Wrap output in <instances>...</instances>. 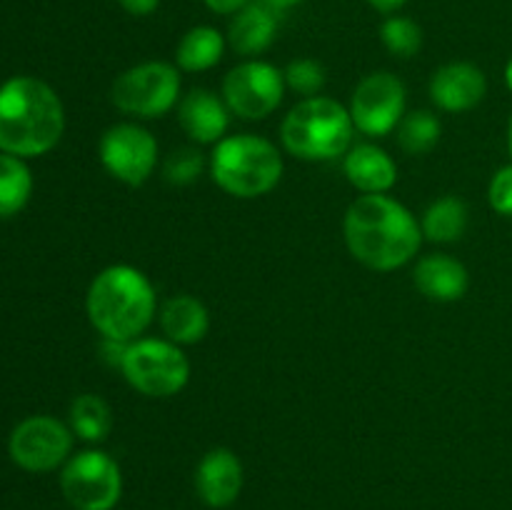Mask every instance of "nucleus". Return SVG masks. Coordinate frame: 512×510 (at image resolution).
Segmentation results:
<instances>
[{"label":"nucleus","instance_id":"nucleus-1","mask_svg":"<svg viewBox=\"0 0 512 510\" xmlns=\"http://www.w3.org/2000/svg\"><path fill=\"white\" fill-rule=\"evenodd\" d=\"M345 245L365 268L390 273L418 255L423 228L415 215L390 195H360L343 220Z\"/></svg>","mask_w":512,"mask_h":510},{"label":"nucleus","instance_id":"nucleus-2","mask_svg":"<svg viewBox=\"0 0 512 510\" xmlns=\"http://www.w3.org/2000/svg\"><path fill=\"white\" fill-rule=\"evenodd\" d=\"M65 113L48 83L18 75L0 85V150L18 158L43 155L58 145Z\"/></svg>","mask_w":512,"mask_h":510},{"label":"nucleus","instance_id":"nucleus-3","mask_svg":"<svg viewBox=\"0 0 512 510\" xmlns=\"http://www.w3.org/2000/svg\"><path fill=\"white\" fill-rule=\"evenodd\" d=\"M155 288L143 270L133 265H110L100 270L88 288L85 310L93 328L105 340L133 343L153 323Z\"/></svg>","mask_w":512,"mask_h":510},{"label":"nucleus","instance_id":"nucleus-4","mask_svg":"<svg viewBox=\"0 0 512 510\" xmlns=\"http://www.w3.org/2000/svg\"><path fill=\"white\" fill-rule=\"evenodd\" d=\"M355 123L350 110L338 100L303 98L280 125L285 150L300 160H335L345 155L353 143Z\"/></svg>","mask_w":512,"mask_h":510},{"label":"nucleus","instance_id":"nucleus-5","mask_svg":"<svg viewBox=\"0 0 512 510\" xmlns=\"http://www.w3.org/2000/svg\"><path fill=\"white\" fill-rule=\"evenodd\" d=\"M215 185L235 198H260L283 178V155L268 138L243 133L215 143L210 153Z\"/></svg>","mask_w":512,"mask_h":510},{"label":"nucleus","instance_id":"nucleus-6","mask_svg":"<svg viewBox=\"0 0 512 510\" xmlns=\"http://www.w3.org/2000/svg\"><path fill=\"white\" fill-rule=\"evenodd\" d=\"M125 380L148 398L178 395L190 380V363L173 340L138 338L128 343L120 363Z\"/></svg>","mask_w":512,"mask_h":510},{"label":"nucleus","instance_id":"nucleus-7","mask_svg":"<svg viewBox=\"0 0 512 510\" xmlns=\"http://www.w3.org/2000/svg\"><path fill=\"white\" fill-rule=\"evenodd\" d=\"M180 75L178 68L163 60H148V63L133 65L115 78L110 98L115 108L123 110L133 118L153 120L163 118L165 113L178 105Z\"/></svg>","mask_w":512,"mask_h":510},{"label":"nucleus","instance_id":"nucleus-8","mask_svg":"<svg viewBox=\"0 0 512 510\" xmlns=\"http://www.w3.org/2000/svg\"><path fill=\"white\" fill-rule=\"evenodd\" d=\"M60 490L75 510H113L123 495L120 465L103 450H83L65 463Z\"/></svg>","mask_w":512,"mask_h":510},{"label":"nucleus","instance_id":"nucleus-9","mask_svg":"<svg viewBox=\"0 0 512 510\" xmlns=\"http://www.w3.org/2000/svg\"><path fill=\"white\" fill-rule=\"evenodd\" d=\"M103 168L120 183L138 188L148 183L158 165V140L148 128L135 123L110 125L98 145Z\"/></svg>","mask_w":512,"mask_h":510},{"label":"nucleus","instance_id":"nucleus-10","mask_svg":"<svg viewBox=\"0 0 512 510\" xmlns=\"http://www.w3.org/2000/svg\"><path fill=\"white\" fill-rule=\"evenodd\" d=\"M285 75L265 60H245L223 80V100L230 113L245 120H263L283 103Z\"/></svg>","mask_w":512,"mask_h":510},{"label":"nucleus","instance_id":"nucleus-11","mask_svg":"<svg viewBox=\"0 0 512 510\" xmlns=\"http://www.w3.org/2000/svg\"><path fill=\"white\" fill-rule=\"evenodd\" d=\"M405 85L398 75L388 70L365 75L350 98V118L360 133L370 138H383L393 133L405 118Z\"/></svg>","mask_w":512,"mask_h":510},{"label":"nucleus","instance_id":"nucleus-12","mask_svg":"<svg viewBox=\"0 0 512 510\" xmlns=\"http://www.w3.org/2000/svg\"><path fill=\"white\" fill-rule=\"evenodd\" d=\"M10 458L30 473H48L63 465L73 450V430L50 415L23 420L10 435Z\"/></svg>","mask_w":512,"mask_h":510},{"label":"nucleus","instance_id":"nucleus-13","mask_svg":"<svg viewBox=\"0 0 512 510\" xmlns=\"http://www.w3.org/2000/svg\"><path fill=\"white\" fill-rule=\"evenodd\" d=\"M195 490L208 508H228L243 490V463L230 448H213L200 458Z\"/></svg>","mask_w":512,"mask_h":510},{"label":"nucleus","instance_id":"nucleus-14","mask_svg":"<svg viewBox=\"0 0 512 510\" xmlns=\"http://www.w3.org/2000/svg\"><path fill=\"white\" fill-rule=\"evenodd\" d=\"M488 93V78L473 63H448L430 78V98L448 113H465L483 103Z\"/></svg>","mask_w":512,"mask_h":510},{"label":"nucleus","instance_id":"nucleus-15","mask_svg":"<svg viewBox=\"0 0 512 510\" xmlns=\"http://www.w3.org/2000/svg\"><path fill=\"white\" fill-rule=\"evenodd\" d=\"M180 128L195 143H220L230 125V108L225 100L205 88H193L178 105Z\"/></svg>","mask_w":512,"mask_h":510},{"label":"nucleus","instance_id":"nucleus-16","mask_svg":"<svg viewBox=\"0 0 512 510\" xmlns=\"http://www.w3.org/2000/svg\"><path fill=\"white\" fill-rule=\"evenodd\" d=\"M415 288L425 295L428 300H438V303H455L463 298L470 288L468 268L460 263L458 258L445 253L425 255L415 265Z\"/></svg>","mask_w":512,"mask_h":510},{"label":"nucleus","instance_id":"nucleus-17","mask_svg":"<svg viewBox=\"0 0 512 510\" xmlns=\"http://www.w3.org/2000/svg\"><path fill=\"white\" fill-rule=\"evenodd\" d=\"M345 178L365 195L388 193L398 183V165L383 148L370 143L353 145L343 155Z\"/></svg>","mask_w":512,"mask_h":510},{"label":"nucleus","instance_id":"nucleus-18","mask_svg":"<svg viewBox=\"0 0 512 510\" xmlns=\"http://www.w3.org/2000/svg\"><path fill=\"white\" fill-rule=\"evenodd\" d=\"M278 33V10L265 0H250L240 13H235L228 30V43L240 55H258L270 48Z\"/></svg>","mask_w":512,"mask_h":510},{"label":"nucleus","instance_id":"nucleus-19","mask_svg":"<svg viewBox=\"0 0 512 510\" xmlns=\"http://www.w3.org/2000/svg\"><path fill=\"white\" fill-rule=\"evenodd\" d=\"M160 328L175 345L200 343L210 330L208 308L188 293L173 295L160 308Z\"/></svg>","mask_w":512,"mask_h":510},{"label":"nucleus","instance_id":"nucleus-20","mask_svg":"<svg viewBox=\"0 0 512 510\" xmlns=\"http://www.w3.org/2000/svg\"><path fill=\"white\" fill-rule=\"evenodd\" d=\"M225 38L210 25H195L180 38L178 50H175V63L185 73H200L210 70L223 60Z\"/></svg>","mask_w":512,"mask_h":510},{"label":"nucleus","instance_id":"nucleus-21","mask_svg":"<svg viewBox=\"0 0 512 510\" xmlns=\"http://www.w3.org/2000/svg\"><path fill=\"white\" fill-rule=\"evenodd\" d=\"M420 228L430 243H455L468 230V205L455 195H445L425 210Z\"/></svg>","mask_w":512,"mask_h":510},{"label":"nucleus","instance_id":"nucleus-22","mask_svg":"<svg viewBox=\"0 0 512 510\" xmlns=\"http://www.w3.org/2000/svg\"><path fill=\"white\" fill-rule=\"evenodd\" d=\"M70 428L88 443H100L113 430V410L100 395L83 393L70 405Z\"/></svg>","mask_w":512,"mask_h":510},{"label":"nucleus","instance_id":"nucleus-23","mask_svg":"<svg viewBox=\"0 0 512 510\" xmlns=\"http://www.w3.org/2000/svg\"><path fill=\"white\" fill-rule=\"evenodd\" d=\"M33 193V175L18 155H0V218L25 208Z\"/></svg>","mask_w":512,"mask_h":510},{"label":"nucleus","instance_id":"nucleus-24","mask_svg":"<svg viewBox=\"0 0 512 510\" xmlns=\"http://www.w3.org/2000/svg\"><path fill=\"white\" fill-rule=\"evenodd\" d=\"M440 120L430 110H413L398 125V143L405 153L425 155L438 145Z\"/></svg>","mask_w":512,"mask_h":510},{"label":"nucleus","instance_id":"nucleus-25","mask_svg":"<svg viewBox=\"0 0 512 510\" xmlns=\"http://www.w3.org/2000/svg\"><path fill=\"white\" fill-rule=\"evenodd\" d=\"M380 40L385 48L398 58H413L420 48H423V30L413 18L405 15H390L383 25H380Z\"/></svg>","mask_w":512,"mask_h":510},{"label":"nucleus","instance_id":"nucleus-26","mask_svg":"<svg viewBox=\"0 0 512 510\" xmlns=\"http://www.w3.org/2000/svg\"><path fill=\"white\" fill-rule=\"evenodd\" d=\"M285 85L295 93L305 95V98H315L320 90L325 88V68L318 63V60L300 58L293 60V63L285 68Z\"/></svg>","mask_w":512,"mask_h":510},{"label":"nucleus","instance_id":"nucleus-27","mask_svg":"<svg viewBox=\"0 0 512 510\" xmlns=\"http://www.w3.org/2000/svg\"><path fill=\"white\" fill-rule=\"evenodd\" d=\"M205 158L200 150L195 148H180L165 158L163 163V178L170 185H190L193 180H198V175L203 173Z\"/></svg>","mask_w":512,"mask_h":510},{"label":"nucleus","instance_id":"nucleus-28","mask_svg":"<svg viewBox=\"0 0 512 510\" xmlns=\"http://www.w3.org/2000/svg\"><path fill=\"white\" fill-rule=\"evenodd\" d=\"M490 208L500 215H512V165H505L493 175L488 188Z\"/></svg>","mask_w":512,"mask_h":510},{"label":"nucleus","instance_id":"nucleus-29","mask_svg":"<svg viewBox=\"0 0 512 510\" xmlns=\"http://www.w3.org/2000/svg\"><path fill=\"white\" fill-rule=\"evenodd\" d=\"M203 3L218 15H235V13H240V10H243L250 0H203Z\"/></svg>","mask_w":512,"mask_h":510},{"label":"nucleus","instance_id":"nucleus-30","mask_svg":"<svg viewBox=\"0 0 512 510\" xmlns=\"http://www.w3.org/2000/svg\"><path fill=\"white\" fill-rule=\"evenodd\" d=\"M130 15H150L160 5V0H118Z\"/></svg>","mask_w":512,"mask_h":510},{"label":"nucleus","instance_id":"nucleus-31","mask_svg":"<svg viewBox=\"0 0 512 510\" xmlns=\"http://www.w3.org/2000/svg\"><path fill=\"white\" fill-rule=\"evenodd\" d=\"M405 3H408V0H368L370 8H375L378 13H385V15L398 13Z\"/></svg>","mask_w":512,"mask_h":510},{"label":"nucleus","instance_id":"nucleus-32","mask_svg":"<svg viewBox=\"0 0 512 510\" xmlns=\"http://www.w3.org/2000/svg\"><path fill=\"white\" fill-rule=\"evenodd\" d=\"M265 3L273 5L275 10H288V8H293V5H300L303 0H265Z\"/></svg>","mask_w":512,"mask_h":510},{"label":"nucleus","instance_id":"nucleus-33","mask_svg":"<svg viewBox=\"0 0 512 510\" xmlns=\"http://www.w3.org/2000/svg\"><path fill=\"white\" fill-rule=\"evenodd\" d=\"M505 83H508V88L512 90V58L508 60V68H505Z\"/></svg>","mask_w":512,"mask_h":510},{"label":"nucleus","instance_id":"nucleus-34","mask_svg":"<svg viewBox=\"0 0 512 510\" xmlns=\"http://www.w3.org/2000/svg\"><path fill=\"white\" fill-rule=\"evenodd\" d=\"M508 148H510V155H512V120H510V128H508Z\"/></svg>","mask_w":512,"mask_h":510}]
</instances>
